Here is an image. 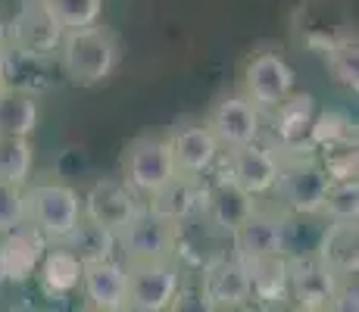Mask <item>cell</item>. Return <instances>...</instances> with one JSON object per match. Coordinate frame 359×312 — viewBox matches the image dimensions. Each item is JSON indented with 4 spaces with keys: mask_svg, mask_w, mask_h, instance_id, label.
<instances>
[{
    "mask_svg": "<svg viewBox=\"0 0 359 312\" xmlns=\"http://www.w3.org/2000/svg\"><path fill=\"white\" fill-rule=\"evenodd\" d=\"M57 57L66 79L75 88H97L107 79H113L122 50H119V38L107 25L97 22L88 25V29L66 32Z\"/></svg>",
    "mask_w": 359,
    "mask_h": 312,
    "instance_id": "cell-1",
    "label": "cell"
},
{
    "mask_svg": "<svg viewBox=\"0 0 359 312\" xmlns=\"http://www.w3.org/2000/svg\"><path fill=\"white\" fill-rule=\"evenodd\" d=\"M81 219V194L72 184L41 182L25 187V225H32L47 244H63Z\"/></svg>",
    "mask_w": 359,
    "mask_h": 312,
    "instance_id": "cell-2",
    "label": "cell"
},
{
    "mask_svg": "<svg viewBox=\"0 0 359 312\" xmlns=\"http://www.w3.org/2000/svg\"><path fill=\"white\" fill-rule=\"evenodd\" d=\"M313 150V147H306ZM306 150H287L278 154L281 159V172H278V200L281 210L291 212V216H319L322 219V203H325V194L331 178L322 169L319 156L306 154Z\"/></svg>",
    "mask_w": 359,
    "mask_h": 312,
    "instance_id": "cell-3",
    "label": "cell"
},
{
    "mask_svg": "<svg viewBox=\"0 0 359 312\" xmlns=\"http://www.w3.org/2000/svg\"><path fill=\"white\" fill-rule=\"evenodd\" d=\"M116 244H119V253L126 256V262L175 259L178 256V225L154 216L147 206H141V212L116 234Z\"/></svg>",
    "mask_w": 359,
    "mask_h": 312,
    "instance_id": "cell-4",
    "label": "cell"
},
{
    "mask_svg": "<svg viewBox=\"0 0 359 312\" xmlns=\"http://www.w3.org/2000/svg\"><path fill=\"white\" fill-rule=\"evenodd\" d=\"M122 182H126L137 197H150L154 191L175 178V159H172L169 141L165 137H154L144 135L135 137L126 150V159H122Z\"/></svg>",
    "mask_w": 359,
    "mask_h": 312,
    "instance_id": "cell-5",
    "label": "cell"
},
{
    "mask_svg": "<svg viewBox=\"0 0 359 312\" xmlns=\"http://www.w3.org/2000/svg\"><path fill=\"white\" fill-rule=\"evenodd\" d=\"M63 29L50 13L41 6V0H25L19 13L6 22V38L10 47L25 60H47L57 57L63 44Z\"/></svg>",
    "mask_w": 359,
    "mask_h": 312,
    "instance_id": "cell-6",
    "label": "cell"
},
{
    "mask_svg": "<svg viewBox=\"0 0 359 312\" xmlns=\"http://www.w3.org/2000/svg\"><path fill=\"white\" fill-rule=\"evenodd\" d=\"M182 287V269L175 259L126 262V303L147 312H165Z\"/></svg>",
    "mask_w": 359,
    "mask_h": 312,
    "instance_id": "cell-7",
    "label": "cell"
},
{
    "mask_svg": "<svg viewBox=\"0 0 359 312\" xmlns=\"http://www.w3.org/2000/svg\"><path fill=\"white\" fill-rule=\"evenodd\" d=\"M297 88V75L285 57L275 50H259L247 60L244 69V94L257 109H278Z\"/></svg>",
    "mask_w": 359,
    "mask_h": 312,
    "instance_id": "cell-8",
    "label": "cell"
},
{
    "mask_svg": "<svg viewBox=\"0 0 359 312\" xmlns=\"http://www.w3.org/2000/svg\"><path fill=\"white\" fill-rule=\"evenodd\" d=\"M141 206L144 200L126 182H116V178H100L81 194V216L113 234H119L141 212Z\"/></svg>",
    "mask_w": 359,
    "mask_h": 312,
    "instance_id": "cell-9",
    "label": "cell"
},
{
    "mask_svg": "<svg viewBox=\"0 0 359 312\" xmlns=\"http://www.w3.org/2000/svg\"><path fill=\"white\" fill-rule=\"evenodd\" d=\"M203 122L222 150L244 147V144H253L262 137V109L253 107L247 94H229L216 100V107L210 109Z\"/></svg>",
    "mask_w": 359,
    "mask_h": 312,
    "instance_id": "cell-10",
    "label": "cell"
},
{
    "mask_svg": "<svg viewBox=\"0 0 359 312\" xmlns=\"http://www.w3.org/2000/svg\"><path fill=\"white\" fill-rule=\"evenodd\" d=\"M225 154H229L225 175H229L234 184H241L257 200L275 191V184H278V172H281V159H278V150H275L269 141L259 137V141L244 144V147H234V150H225Z\"/></svg>",
    "mask_w": 359,
    "mask_h": 312,
    "instance_id": "cell-11",
    "label": "cell"
},
{
    "mask_svg": "<svg viewBox=\"0 0 359 312\" xmlns=\"http://www.w3.org/2000/svg\"><path fill=\"white\" fill-rule=\"evenodd\" d=\"M257 197L247 194L241 184H234L229 175H219L216 182L203 184V200H200V212L216 231L231 234L244 225L257 210Z\"/></svg>",
    "mask_w": 359,
    "mask_h": 312,
    "instance_id": "cell-12",
    "label": "cell"
},
{
    "mask_svg": "<svg viewBox=\"0 0 359 312\" xmlns=\"http://www.w3.org/2000/svg\"><path fill=\"white\" fill-rule=\"evenodd\" d=\"M234 259L244 266L257 259H269V256H285V222H281V210H262L257 206L253 216L231 234Z\"/></svg>",
    "mask_w": 359,
    "mask_h": 312,
    "instance_id": "cell-13",
    "label": "cell"
},
{
    "mask_svg": "<svg viewBox=\"0 0 359 312\" xmlns=\"http://www.w3.org/2000/svg\"><path fill=\"white\" fill-rule=\"evenodd\" d=\"M175 159V172L178 175H191V178H203L206 172L216 165L222 147L216 144L212 131L206 128V122H182L172 128V135L165 137Z\"/></svg>",
    "mask_w": 359,
    "mask_h": 312,
    "instance_id": "cell-14",
    "label": "cell"
},
{
    "mask_svg": "<svg viewBox=\"0 0 359 312\" xmlns=\"http://www.w3.org/2000/svg\"><path fill=\"white\" fill-rule=\"evenodd\" d=\"M334 284H337V275H331L328 269L316 259V253L287 259V297L294 300L297 309L325 312Z\"/></svg>",
    "mask_w": 359,
    "mask_h": 312,
    "instance_id": "cell-15",
    "label": "cell"
},
{
    "mask_svg": "<svg viewBox=\"0 0 359 312\" xmlns=\"http://www.w3.org/2000/svg\"><path fill=\"white\" fill-rule=\"evenodd\" d=\"M206 297L212 300V306L219 312H234L241 306L253 300V287H250V272L241 259H219L212 262L210 269L203 272V284H200Z\"/></svg>",
    "mask_w": 359,
    "mask_h": 312,
    "instance_id": "cell-16",
    "label": "cell"
},
{
    "mask_svg": "<svg viewBox=\"0 0 359 312\" xmlns=\"http://www.w3.org/2000/svg\"><path fill=\"white\" fill-rule=\"evenodd\" d=\"M316 97L313 94H291L278 109H272V147L278 154L309 147V128L316 119Z\"/></svg>",
    "mask_w": 359,
    "mask_h": 312,
    "instance_id": "cell-17",
    "label": "cell"
},
{
    "mask_svg": "<svg viewBox=\"0 0 359 312\" xmlns=\"http://www.w3.org/2000/svg\"><path fill=\"white\" fill-rule=\"evenodd\" d=\"M81 294L85 306L97 312H119L126 306V266L116 259L81 266Z\"/></svg>",
    "mask_w": 359,
    "mask_h": 312,
    "instance_id": "cell-18",
    "label": "cell"
},
{
    "mask_svg": "<svg viewBox=\"0 0 359 312\" xmlns=\"http://www.w3.org/2000/svg\"><path fill=\"white\" fill-rule=\"evenodd\" d=\"M316 259L337 278L359 272V228L356 222H325L316 244Z\"/></svg>",
    "mask_w": 359,
    "mask_h": 312,
    "instance_id": "cell-19",
    "label": "cell"
},
{
    "mask_svg": "<svg viewBox=\"0 0 359 312\" xmlns=\"http://www.w3.org/2000/svg\"><path fill=\"white\" fill-rule=\"evenodd\" d=\"M200 200H203V184H200V178L175 175V178H169L160 191L144 197V206H147L154 216L172 222V225H184V222L194 219L200 212Z\"/></svg>",
    "mask_w": 359,
    "mask_h": 312,
    "instance_id": "cell-20",
    "label": "cell"
},
{
    "mask_svg": "<svg viewBox=\"0 0 359 312\" xmlns=\"http://www.w3.org/2000/svg\"><path fill=\"white\" fill-rule=\"evenodd\" d=\"M44 250L47 240L32 225H19L0 234V275H4V281H25L29 275H34Z\"/></svg>",
    "mask_w": 359,
    "mask_h": 312,
    "instance_id": "cell-21",
    "label": "cell"
},
{
    "mask_svg": "<svg viewBox=\"0 0 359 312\" xmlns=\"http://www.w3.org/2000/svg\"><path fill=\"white\" fill-rule=\"evenodd\" d=\"M41 122L38 97L29 91L6 88L0 94V135L6 137H32Z\"/></svg>",
    "mask_w": 359,
    "mask_h": 312,
    "instance_id": "cell-22",
    "label": "cell"
},
{
    "mask_svg": "<svg viewBox=\"0 0 359 312\" xmlns=\"http://www.w3.org/2000/svg\"><path fill=\"white\" fill-rule=\"evenodd\" d=\"M38 275H41V284H44L47 294L63 297L79 287L81 262L75 259L63 244H47L44 256H41V262H38Z\"/></svg>",
    "mask_w": 359,
    "mask_h": 312,
    "instance_id": "cell-23",
    "label": "cell"
},
{
    "mask_svg": "<svg viewBox=\"0 0 359 312\" xmlns=\"http://www.w3.org/2000/svg\"><path fill=\"white\" fill-rule=\"evenodd\" d=\"M63 247L81 262V266L107 262V259H113V256L119 253L116 234L107 231V228H100V225H94V222H88V219L79 222V228H75V231L63 240Z\"/></svg>",
    "mask_w": 359,
    "mask_h": 312,
    "instance_id": "cell-24",
    "label": "cell"
},
{
    "mask_svg": "<svg viewBox=\"0 0 359 312\" xmlns=\"http://www.w3.org/2000/svg\"><path fill=\"white\" fill-rule=\"evenodd\" d=\"M325 69L331 81L356 94L359 88V44L356 34H337L325 44Z\"/></svg>",
    "mask_w": 359,
    "mask_h": 312,
    "instance_id": "cell-25",
    "label": "cell"
},
{
    "mask_svg": "<svg viewBox=\"0 0 359 312\" xmlns=\"http://www.w3.org/2000/svg\"><path fill=\"white\" fill-rule=\"evenodd\" d=\"M250 272L253 300L262 303H281L287 300V256H269L247 266Z\"/></svg>",
    "mask_w": 359,
    "mask_h": 312,
    "instance_id": "cell-26",
    "label": "cell"
},
{
    "mask_svg": "<svg viewBox=\"0 0 359 312\" xmlns=\"http://www.w3.org/2000/svg\"><path fill=\"white\" fill-rule=\"evenodd\" d=\"M347 144H356V125L350 116L334 113V109L316 113L313 128H309V147L328 150V147H347Z\"/></svg>",
    "mask_w": 359,
    "mask_h": 312,
    "instance_id": "cell-27",
    "label": "cell"
},
{
    "mask_svg": "<svg viewBox=\"0 0 359 312\" xmlns=\"http://www.w3.org/2000/svg\"><path fill=\"white\" fill-rule=\"evenodd\" d=\"M34 165V147L29 137H6L0 135V182L29 184Z\"/></svg>",
    "mask_w": 359,
    "mask_h": 312,
    "instance_id": "cell-28",
    "label": "cell"
},
{
    "mask_svg": "<svg viewBox=\"0 0 359 312\" xmlns=\"http://www.w3.org/2000/svg\"><path fill=\"white\" fill-rule=\"evenodd\" d=\"M41 6L57 19L63 32L97 25L103 13V0H41Z\"/></svg>",
    "mask_w": 359,
    "mask_h": 312,
    "instance_id": "cell-29",
    "label": "cell"
},
{
    "mask_svg": "<svg viewBox=\"0 0 359 312\" xmlns=\"http://www.w3.org/2000/svg\"><path fill=\"white\" fill-rule=\"evenodd\" d=\"M325 222H359V182H331L325 203H322Z\"/></svg>",
    "mask_w": 359,
    "mask_h": 312,
    "instance_id": "cell-30",
    "label": "cell"
},
{
    "mask_svg": "<svg viewBox=\"0 0 359 312\" xmlns=\"http://www.w3.org/2000/svg\"><path fill=\"white\" fill-rule=\"evenodd\" d=\"M25 225V187L0 182V234Z\"/></svg>",
    "mask_w": 359,
    "mask_h": 312,
    "instance_id": "cell-31",
    "label": "cell"
},
{
    "mask_svg": "<svg viewBox=\"0 0 359 312\" xmlns=\"http://www.w3.org/2000/svg\"><path fill=\"white\" fill-rule=\"evenodd\" d=\"M325 312H359V284H356V275L337 278Z\"/></svg>",
    "mask_w": 359,
    "mask_h": 312,
    "instance_id": "cell-32",
    "label": "cell"
},
{
    "mask_svg": "<svg viewBox=\"0 0 359 312\" xmlns=\"http://www.w3.org/2000/svg\"><path fill=\"white\" fill-rule=\"evenodd\" d=\"M165 312H219V309L212 306V300L200 287H178V294L172 297Z\"/></svg>",
    "mask_w": 359,
    "mask_h": 312,
    "instance_id": "cell-33",
    "label": "cell"
},
{
    "mask_svg": "<svg viewBox=\"0 0 359 312\" xmlns=\"http://www.w3.org/2000/svg\"><path fill=\"white\" fill-rule=\"evenodd\" d=\"M6 50H10V38H6V19L0 16V60L6 57Z\"/></svg>",
    "mask_w": 359,
    "mask_h": 312,
    "instance_id": "cell-34",
    "label": "cell"
},
{
    "mask_svg": "<svg viewBox=\"0 0 359 312\" xmlns=\"http://www.w3.org/2000/svg\"><path fill=\"white\" fill-rule=\"evenodd\" d=\"M119 312H147V309H137V306H131V303H126V306H122Z\"/></svg>",
    "mask_w": 359,
    "mask_h": 312,
    "instance_id": "cell-35",
    "label": "cell"
},
{
    "mask_svg": "<svg viewBox=\"0 0 359 312\" xmlns=\"http://www.w3.org/2000/svg\"><path fill=\"white\" fill-rule=\"evenodd\" d=\"M6 91V81H4V72H0V94Z\"/></svg>",
    "mask_w": 359,
    "mask_h": 312,
    "instance_id": "cell-36",
    "label": "cell"
},
{
    "mask_svg": "<svg viewBox=\"0 0 359 312\" xmlns=\"http://www.w3.org/2000/svg\"><path fill=\"white\" fill-rule=\"evenodd\" d=\"M79 312H97V309H88V306H85V309H79Z\"/></svg>",
    "mask_w": 359,
    "mask_h": 312,
    "instance_id": "cell-37",
    "label": "cell"
},
{
    "mask_svg": "<svg viewBox=\"0 0 359 312\" xmlns=\"http://www.w3.org/2000/svg\"><path fill=\"white\" fill-rule=\"evenodd\" d=\"M0 281H4V275H0Z\"/></svg>",
    "mask_w": 359,
    "mask_h": 312,
    "instance_id": "cell-38",
    "label": "cell"
},
{
    "mask_svg": "<svg viewBox=\"0 0 359 312\" xmlns=\"http://www.w3.org/2000/svg\"><path fill=\"white\" fill-rule=\"evenodd\" d=\"M297 312H303V309H297Z\"/></svg>",
    "mask_w": 359,
    "mask_h": 312,
    "instance_id": "cell-39",
    "label": "cell"
}]
</instances>
